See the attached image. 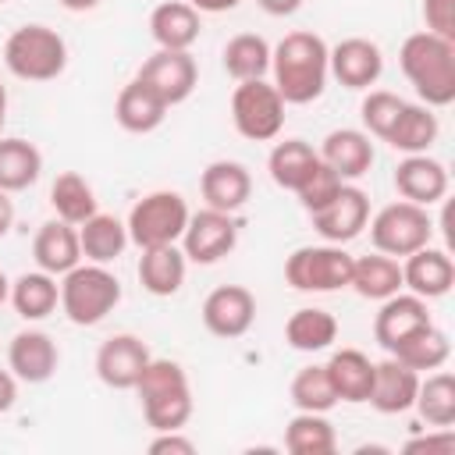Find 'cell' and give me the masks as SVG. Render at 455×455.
Wrapping results in <instances>:
<instances>
[{
	"instance_id": "obj_18",
	"label": "cell",
	"mask_w": 455,
	"mask_h": 455,
	"mask_svg": "<svg viewBox=\"0 0 455 455\" xmlns=\"http://www.w3.org/2000/svg\"><path fill=\"white\" fill-rule=\"evenodd\" d=\"M395 188L402 199H409L416 206H430L448 196V171L441 160H434L427 153H409L395 167Z\"/></svg>"
},
{
	"instance_id": "obj_31",
	"label": "cell",
	"mask_w": 455,
	"mask_h": 455,
	"mask_svg": "<svg viewBox=\"0 0 455 455\" xmlns=\"http://www.w3.org/2000/svg\"><path fill=\"white\" fill-rule=\"evenodd\" d=\"M316 164H320V153L309 142H302V139H284L267 156V171H270L274 185L288 188V192H299V185L309 178V171Z\"/></svg>"
},
{
	"instance_id": "obj_40",
	"label": "cell",
	"mask_w": 455,
	"mask_h": 455,
	"mask_svg": "<svg viewBox=\"0 0 455 455\" xmlns=\"http://www.w3.org/2000/svg\"><path fill=\"white\" fill-rule=\"evenodd\" d=\"M291 405L299 412H327L338 405V395H334V384L327 377V366H302L295 377H291Z\"/></svg>"
},
{
	"instance_id": "obj_47",
	"label": "cell",
	"mask_w": 455,
	"mask_h": 455,
	"mask_svg": "<svg viewBox=\"0 0 455 455\" xmlns=\"http://www.w3.org/2000/svg\"><path fill=\"white\" fill-rule=\"evenodd\" d=\"M267 14H274V18H288V14H295L299 7H302V0H256Z\"/></svg>"
},
{
	"instance_id": "obj_12",
	"label": "cell",
	"mask_w": 455,
	"mask_h": 455,
	"mask_svg": "<svg viewBox=\"0 0 455 455\" xmlns=\"http://www.w3.org/2000/svg\"><path fill=\"white\" fill-rule=\"evenodd\" d=\"M149 348L135 334H114L96 352V377L114 391H135V380L142 377L149 363Z\"/></svg>"
},
{
	"instance_id": "obj_35",
	"label": "cell",
	"mask_w": 455,
	"mask_h": 455,
	"mask_svg": "<svg viewBox=\"0 0 455 455\" xmlns=\"http://www.w3.org/2000/svg\"><path fill=\"white\" fill-rule=\"evenodd\" d=\"M224 71L235 82L263 78L270 71V43L256 32H238L224 43Z\"/></svg>"
},
{
	"instance_id": "obj_39",
	"label": "cell",
	"mask_w": 455,
	"mask_h": 455,
	"mask_svg": "<svg viewBox=\"0 0 455 455\" xmlns=\"http://www.w3.org/2000/svg\"><path fill=\"white\" fill-rule=\"evenodd\" d=\"M412 409L430 427H451L455 423V377L444 373V370H437L427 380H419L416 398H412Z\"/></svg>"
},
{
	"instance_id": "obj_32",
	"label": "cell",
	"mask_w": 455,
	"mask_h": 455,
	"mask_svg": "<svg viewBox=\"0 0 455 455\" xmlns=\"http://www.w3.org/2000/svg\"><path fill=\"white\" fill-rule=\"evenodd\" d=\"M60 302V284L53 274L46 270H32V274H21L14 284H11V306L21 320H43L57 309Z\"/></svg>"
},
{
	"instance_id": "obj_11",
	"label": "cell",
	"mask_w": 455,
	"mask_h": 455,
	"mask_svg": "<svg viewBox=\"0 0 455 455\" xmlns=\"http://www.w3.org/2000/svg\"><path fill=\"white\" fill-rule=\"evenodd\" d=\"M135 78L146 89H153L167 107H178L192 96V89L199 82V64L188 50H156L153 57L142 60Z\"/></svg>"
},
{
	"instance_id": "obj_30",
	"label": "cell",
	"mask_w": 455,
	"mask_h": 455,
	"mask_svg": "<svg viewBox=\"0 0 455 455\" xmlns=\"http://www.w3.org/2000/svg\"><path fill=\"white\" fill-rule=\"evenodd\" d=\"M348 288H355V295H363V299L384 302L387 295L402 291V267H398L395 256H384V252L359 256V259H352Z\"/></svg>"
},
{
	"instance_id": "obj_45",
	"label": "cell",
	"mask_w": 455,
	"mask_h": 455,
	"mask_svg": "<svg viewBox=\"0 0 455 455\" xmlns=\"http://www.w3.org/2000/svg\"><path fill=\"white\" fill-rule=\"evenodd\" d=\"M149 451L153 455H192L196 451V441L192 437H181L178 430H156V437L149 441Z\"/></svg>"
},
{
	"instance_id": "obj_19",
	"label": "cell",
	"mask_w": 455,
	"mask_h": 455,
	"mask_svg": "<svg viewBox=\"0 0 455 455\" xmlns=\"http://www.w3.org/2000/svg\"><path fill=\"white\" fill-rule=\"evenodd\" d=\"M455 284V263L444 249H416L405 256V267H402V288H409L412 295L419 299H441L448 295Z\"/></svg>"
},
{
	"instance_id": "obj_15",
	"label": "cell",
	"mask_w": 455,
	"mask_h": 455,
	"mask_svg": "<svg viewBox=\"0 0 455 455\" xmlns=\"http://www.w3.org/2000/svg\"><path fill=\"white\" fill-rule=\"evenodd\" d=\"M327 71L345 85V89H370L380 71H384V57L380 46L373 39L363 36H348L338 46L327 50Z\"/></svg>"
},
{
	"instance_id": "obj_26",
	"label": "cell",
	"mask_w": 455,
	"mask_h": 455,
	"mask_svg": "<svg viewBox=\"0 0 455 455\" xmlns=\"http://www.w3.org/2000/svg\"><path fill=\"white\" fill-rule=\"evenodd\" d=\"M185 252L178 245H156V249H142L139 256V284L156 295L167 299L185 284Z\"/></svg>"
},
{
	"instance_id": "obj_44",
	"label": "cell",
	"mask_w": 455,
	"mask_h": 455,
	"mask_svg": "<svg viewBox=\"0 0 455 455\" xmlns=\"http://www.w3.org/2000/svg\"><path fill=\"white\" fill-rule=\"evenodd\" d=\"M405 451L448 455V451H455V434H451V427H437V434H427V437H412V441H405Z\"/></svg>"
},
{
	"instance_id": "obj_37",
	"label": "cell",
	"mask_w": 455,
	"mask_h": 455,
	"mask_svg": "<svg viewBox=\"0 0 455 455\" xmlns=\"http://www.w3.org/2000/svg\"><path fill=\"white\" fill-rule=\"evenodd\" d=\"M50 206L57 210L60 220L78 228L82 220H89L96 213V192H92V185L78 171H64L50 185Z\"/></svg>"
},
{
	"instance_id": "obj_43",
	"label": "cell",
	"mask_w": 455,
	"mask_h": 455,
	"mask_svg": "<svg viewBox=\"0 0 455 455\" xmlns=\"http://www.w3.org/2000/svg\"><path fill=\"white\" fill-rule=\"evenodd\" d=\"M427 32L455 43V0H423Z\"/></svg>"
},
{
	"instance_id": "obj_49",
	"label": "cell",
	"mask_w": 455,
	"mask_h": 455,
	"mask_svg": "<svg viewBox=\"0 0 455 455\" xmlns=\"http://www.w3.org/2000/svg\"><path fill=\"white\" fill-rule=\"evenodd\" d=\"M11 224H14V203H11V192L0 188V238L11 231Z\"/></svg>"
},
{
	"instance_id": "obj_33",
	"label": "cell",
	"mask_w": 455,
	"mask_h": 455,
	"mask_svg": "<svg viewBox=\"0 0 455 455\" xmlns=\"http://www.w3.org/2000/svg\"><path fill=\"white\" fill-rule=\"evenodd\" d=\"M334 338H338V320L327 309H316V306L295 309L284 323V341L295 352H323V348L334 345Z\"/></svg>"
},
{
	"instance_id": "obj_51",
	"label": "cell",
	"mask_w": 455,
	"mask_h": 455,
	"mask_svg": "<svg viewBox=\"0 0 455 455\" xmlns=\"http://www.w3.org/2000/svg\"><path fill=\"white\" fill-rule=\"evenodd\" d=\"M4 121H7V89L0 82V132H4Z\"/></svg>"
},
{
	"instance_id": "obj_2",
	"label": "cell",
	"mask_w": 455,
	"mask_h": 455,
	"mask_svg": "<svg viewBox=\"0 0 455 455\" xmlns=\"http://www.w3.org/2000/svg\"><path fill=\"white\" fill-rule=\"evenodd\" d=\"M398 64L427 107H448L455 100V43L451 39H441L427 28L412 32L398 50Z\"/></svg>"
},
{
	"instance_id": "obj_25",
	"label": "cell",
	"mask_w": 455,
	"mask_h": 455,
	"mask_svg": "<svg viewBox=\"0 0 455 455\" xmlns=\"http://www.w3.org/2000/svg\"><path fill=\"white\" fill-rule=\"evenodd\" d=\"M167 110H171V107H167L153 89H146L139 78H132V82L117 92V103H114V117H117V124H121L124 132H132V135L156 132V128L164 124Z\"/></svg>"
},
{
	"instance_id": "obj_50",
	"label": "cell",
	"mask_w": 455,
	"mask_h": 455,
	"mask_svg": "<svg viewBox=\"0 0 455 455\" xmlns=\"http://www.w3.org/2000/svg\"><path fill=\"white\" fill-rule=\"evenodd\" d=\"M57 4H60L64 11H75V14H78V11H92V7H100V0H57Z\"/></svg>"
},
{
	"instance_id": "obj_27",
	"label": "cell",
	"mask_w": 455,
	"mask_h": 455,
	"mask_svg": "<svg viewBox=\"0 0 455 455\" xmlns=\"http://www.w3.org/2000/svg\"><path fill=\"white\" fill-rule=\"evenodd\" d=\"M323 366H327V377H331V384H334L338 402H352V405H359V402L370 398L373 363H370L366 352H359V348H338Z\"/></svg>"
},
{
	"instance_id": "obj_20",
	"label": "cell",
	"mask_w": 455,
	"mask_h": 455,
	"mask_svg": "<svg viewBox=\"0 0 455 455\" xmlns=\"http://www.w3.org/2000/svg\"><path fill=\"white\" fill-rule=\"evenodd\" d=\"M416 387H419V373L391 355L384 363H373V384H370L366 402L384 416H398V412L412 409Z\"/></svg>"
},
{
	"instance_id": "obj_14",
	"label": "cell",
	"mask_w": 455,
	"mask_h": 455,
	"mask_svg": "<svg viewBox=\"0 0 455 455\" xmlns=\"http://www.w3.org/2000/svg\"><path fill=\"white\" fill-rule=\"evenodd\" d=\"M256 320V295L242 284H220L203 299V323L217 338H242Z\"/></svg>"
},
{
	"instance_id": "obj_6",
	"label": "cell",
	"mask_w": 455,
	"mask_h": 455,
	"mask_svg": "<svg viewBox=\"0 0 455 455\" xmlns=\"http://www.w3.org/2000/svg\"><path fill=\"white\" fill-rule=\"evenodd\" d=\"M188 224V203L171 192V188H160V192H149L142 196L124 228H128V242H135L139 249H156V245H178L181 242V231Z\"/></svg>"
},
{
	"instance_id": "obj_4",
	"label": "cell",
	"mask_w": 455,
	"mask_h": 455,
	"mask_svg": "<svg viewBox=\"0 0 455 455\" xmlns=\"http://www.w3.org/2000/svg\"><path fill=\"white\" fill-rule=\"evenodd\" d=\"M4 64L21 82H53L68 68V43L50 25H21L4 43Z\"/></svg>"
},
{
	"instance_id": "obj_38",
	"label": "cell",
	"mask_w": 455,
	"mask_h": 455,
	"mask_svg": "<svg viewBox=\"0 0 455 455\" xmlns=\"http://www.w3.org/2000/svg\"><path fill=\"white\" fill-rule=\"evenodd\" d=\"M284 448L291 455H331L338 437L323 412H295L284 427Z\"/></svg>"
},
{
	"instance_id": "obj_5",
	"label": "cell",
	"mask_w": 455,
	"mask_h": 455,
	"mask_svg": "<svg viewBox=\"0 0 455 455\" xmlns=\"http://www.w3.org/2000/svg\"><path fill=\"white\" fill-rule=\"evenodd\" d=\"M121 302V281L107 263H78L60 281V309L71 323L92 327Z\"/></svg>"
},
{
	"instance_id": "obj_13",
	"label": "cell",
	"mask_w": 455,
	"mask_h": 455,
	"mask_svg": "<svg viewBox=\"0 0 455 455\" xmlns=\"http://www.w3.org/2000/svg\"><path fill=\"white\" fill-rule=\"evenodd\" d=\"M309 217H313V228L320 231L323 242L345 245V242H352V238L366 228V220H370V199H366L363 188L341 185V192H338L327 206L313 210Z\"/></svg>"
},
{
	"instance_id": "obj_8",
	"label": "cell",
	"mask_w": 455,
	"mask_h": 455,
	"mask_svg": "<svg viewBox=\"0 0 455 455\" xmlns=\"http://www.w3.org/2000/svg\"><path fill=\"white\" fill-rule=\"evenodd\" d=\"M370 224V242L377 252L384 256H409L423 245H430V235H434V220L427 213V206H416L409 199H398V203H387L384 210H377Z\"/></svg>"
},
{
	"instance_id": "obj_3",
	"label": "cell",
	"mask_w": 455,
	"mask_h": 455,
	"mask_svg": "<svg viewBox=\"0 0 455 455\" xmlns=\"http://www.w3.org/2000/svg\"><path fill=\"white\" fill-rule=\"evenodd\" d=\"M142 416L153 430H181L192 419V387L188 373L174 359H149L135 380Z\"/></svg>"
},
{
	"instance_id": "obj_22",
	"label": "cell",
	"mask_w": 455,
	"mask_h": 455,
	"mask_svg": "<svg viewBox=\"0 0 455 455\" xmlns=\"http://www.w3.org/2000/svg\"><path fill=\"white\" fill-rule=\"evenodd\" d=\"M32 256H36V267L53 274V277H64L71 267L82 263V245H78V228L68 224V220H46L36 238H32Z\"/></svg>"
},
{
	"instance_id": "obj_42",
	"label": "cell",
	"mask_w": 455,
	"mask_h": 455,
	"mask_svg": "<svg viewBox=\"0 0 455 455\" xmlns=\"http://www.w3.org/2000/svg\"><path fill=\"white\" fill-rule=\"evenodd\" d=\"M341 185H345V181L338 178V171H331V167L320 160V164L309 171V178L299 185V192H295V196H299V203H302V206L313 213V210L327 206V203H331V199L341 192Z\"/></svg>"
},
{
	"instance_id": "obj_41",
	"label": "cell",
	"mask_w": 455,
	"mask_h": 455,
	"mask_svg": "<svg viewBox=\"0 0 455 455\" xmlns=\"http://www.w3.org/2000/svg\"><path fill=\"white\" fill-rule=\"evenodd\" d=\"M402 107H405V100H402L398 92H387V89H373V92H366V100H363V107H359V117H363L366 135L387 139V132L395 128Z\"/></svg>"
},
{
	"instance_id": "obj_16",
	"label": "cell",
	"mask_w": 455,
	"mask_h": 455,
	"mask_svg": "<svg viewBox=\"0 0 455 455\" xmlns=\"http://www.w3.org/2000/svg\"><path fill=\"white\" fill-rule=\"evenodd\" d=\"M60 352L46 331H18L7 348V370L25 384H46L57 373Z\"/></svg>"
},
{
	"instance_id": "obj_17",
	"label": "cell",
	"mask_w": 455,
	"mask_h": 455,
	"mask_svg": "<svg viewBox=\"0 0 455 455\" xmlns=\"http://www.w3.org/2000/svg\"><path fill=\"white\" fill-rule=\"evenodd\" d=\"M427 323H434L430 320V309H427V299H419V295H402V291H395V295H387L384 302H380V313H377V320H373V338H377V345L380 348H398L409 334H416L419 327H427Z\"/></svg>"
},
{
	"instance_id": "obj_46",
	"label": "cell",
	"mask_w": 455,
	"mask_h": 455,
	"mask_svg": "<svg viewBox=\"0 0 455 455\" xmlns=\"http://www.w3.org/2000/svg\"><path fill=\"white\" fill-rule=\"evenodd\" d=\"M18 402V377L11 370H0V412H7Z\"/></svg>"
},
{
	"instance_id": "obj_10",
	"label": "cell",
	"mask_w": 455,
	"mask_h": 455,
	"mask_svg": "<svg viewBox=\"0 0 455 455\" xmlns=\"http://www.w3.org/2000/svg\"><path fill=\"white\" fill-rule=\"evenodd\" d=\"M238 245V220L235 213H224V210H199V213H188V224L181 231V252L185 259L192 263H217L224 259L231 249Z\"/></svg>"
},
{
	"instance_id": "obj_1",
	"label": "cell",
	"mask_w": 455,
	"mask_h": 455,
	"mask_svg": "<svg viewBox=\"0 0 455 455\" xmlns=\"http://www.w3.org/2000/svg\"><path fill=\"white\" fill-rule=\"evenodd\" d=\"M327 43L316 32H288L274 50H270V71H274V89L281 92L284 103H313L323 96L327 85Z\"/></svg>"
},
{
	"instance_id": "obj_23",
	"label": "cell",
	"mask_w": 455,
	"mask_h": 455,
	"mask_svg": "<svg viewBox=\"0 0 455 455\" xmlns=\"http://www.w3.org/2000/svg\"><path fill=\"white\" fill-rule=\"evenodd\" d=\"M320 160L338 171L341 181H355L373 167V142L359 128H334L320 146Z\"/></svg>"
},
{
	"instance_id": "obj_9",
	"label": "cell",
	"mask_w": 455,
	"mask_h": 455,
	"mask_svg": "<svg viewBox=\"0 0 455 455\" xmlns=\"http://www.w3.org/2000/svg\"><path fill=\"white\" fill-rule=\"evenodd\" d=\"M352 259L341 245H302L284 259V281L295 291H338L352 281Z\"/></svg>"
},
{
	"instance_id": "obj_34",
	"label": "cell",
	"mask_w": 455,
	"mask_h": 455,
	"mask_svg": "<svg viewBox=\"0 0 455 455\" xmlns=\"http://www.w3.org/2000/svg\"><path fill=\"white\" fill-rule=\"evenodd\" d=\"M43 153L28 139H0V188L4 192H25L39 181Z\"/></svg>"
},
{
	"instance_id": "obj_24",
	"label": "cell",
	"mask_w": 455,
	"mask_h": 455,
	"mask_svg": "<svg viewBox=\"0 0 455 455\" xmlns=\"http://www.w3.org/2000/svg\"><path fill=\"white\" fill-rule=\"evenodd\" d=\"M149 36L160 50H192L199 39V11L188 0H164L149 14Z\"/></svg>"
},
{
	"instance_id": "obj_36",
	"label": "cell",
	"mask_w": 455,
	"mask_h": 455,
	"mask_svg": "<svg viewBox=\"0 0 455 455\" xmlns=\"http://www.w3.org/2000/svg\"><path fill=\"white\" fill-rule=\"evenodd\" d=\"M391 355H395L398 363H405L409 370H416V373H423V370H441V366L448 363V355H451V341H448V334H444L441 327L427 323V327H419L416 334H409L398 348H391Z\"/></svg>"
},
{
	"instance_id": "obj_48",
	"label": "cell",
	"mask_w": 455,
	"mask_h": 455,
	"mask_svg": "<svg viewBox=\"0 0 455 455\" xmlns=\"http://www.w3.org/2000/svg\"><path fill=\"white\" fill-rule=\"evenodd\" d=\"M199 14H224V11H235L242 0H188Z\"/></svg>"
},
{
	"instance_id": "obj_29",
	"label": "cell",
	"mask_w": 455,
	"mask_h": 455,
	"mask_svg": "<svg viewBox=\"0 0 455 455\" xmlns=\"http://www.w3.org/2000/svg\"><path fill=\"white\" fill-rule=\"evenodd\" d=\"M437 132H441V124H437L434 107H427V103H405L384 142H391L398 153L409 156V153H427L437 142Z\"/></svg>"
},
{
	"instance_id": "obj_7",
	"label": "cell",
	"mask_w": 455,
	"mask_h": 455,
	"mask_svg": "<svg viewBox=\"0 0 455 455\" xmlns=\"http://www.w3.org/2000/svg\"><path fill=\"white\" fill-rule=\"evenodd\" d=\"M284 100L281 92L263 82V78H249V82H238L235 92H231V121H235V132L249 142H270L281 135L284 128Z\"/></svg>"
},
{
	"instance_id": "obj_28",
	"label": "cell",
	"mask_w": 455,
	"mask_h": 455,
	"mask_svg": "<svg viewBox=\"0 0 455 455\" xmlns=\"http://www.w3.org/2000/svg\"><path fill=\"white\" fill-rule=\"evenodd\" d=\"M78 245L89 263H114L128 245V228L114 213H92L78 224Z\"/></svg>"
},
{
	"instance_id": "obj_21",
	"label": "cell",
	"mask_w": 455,
	"mask_h": 455,
	"mask_svg": "<svg viewBox=\"0 0 455 455\" xmlns=\"http://www.w3.org/2000/svg\"><path fill=\"white\" fill-rule=\"evenodd\" d=\"M199 192L206 199V206L235 213L249 203L252 196V178L238 160H213L203 174H199Z\"/></svg>"
},
{
	"instance_id": "obj_53",
	"label": "cell",
	"mask_w": 455,
	"mask_h": 455,
	"mask_svg": "<svg viewBox=\"0 0 455 455\" xmlns=\"http://www.w3.org/2000/svg\"><path fill=\"white\" fill-rule=\"evenodd\" d=\"M0 4H4V0H0Z\"/></svg>"
},
{
	"instance_id": "obj_52",
	"label": "cell",
	"mask_w": 455,
	"mask_h": 455,
	"mask_svg": "<svg viewBox=\"0 0 455 455\" xmlns=\"http://www.w3.org/2000/svg\"><path fill=\"white\" fill-rule=\"evenodd\" d=\"M7 299H11V281H7V277H4V270H0V306H4Z\"/></svg>"
}]
</instances>
